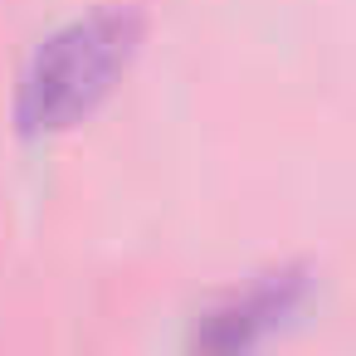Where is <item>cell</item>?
<instances>
[{"label":"cell","instance_id":"cell-1","mask_svg":"<svg viewBox=\"0 0 356 356\" xmlns=\"http://www.w3.org/2000/svg\"><path fill=\"white\" fill-rule=\"evenodd\" d=\"M147 40V10L137 0H108L88 15L64 20L49 30L15 83L10 98V122L25 142L64 137L83 127L127 79Z\"/></svg>","mask_w":356,"mask_h":356},{"label":"cell","instance_id":"cell-2","mask_svg":"<svg viewBox=\"0 0 356 356\" xmlns=\"http://www.w3.org/2000/svg\"><path fill=\"white\" fill-rule=\"evenodd\" d=\"M307 288H312V273L302 264H283V268L254 273L249 283L220 293L205 312H195L186 341L195 351H249L264 337H273L307 302Z\"/></svg>","mask_w":356,"mask_h":356}]
</instances>
